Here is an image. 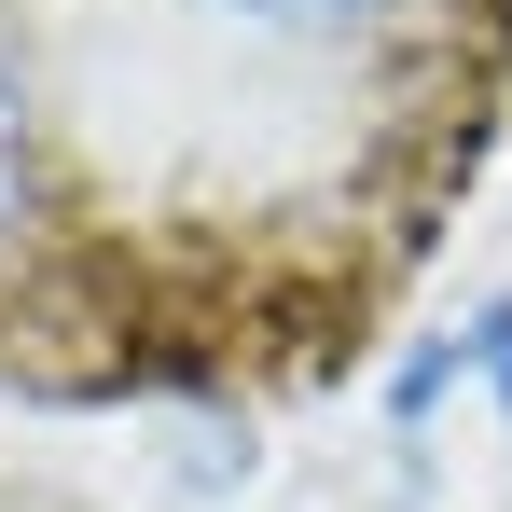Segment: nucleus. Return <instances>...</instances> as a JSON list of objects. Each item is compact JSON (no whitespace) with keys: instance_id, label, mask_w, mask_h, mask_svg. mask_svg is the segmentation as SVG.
Returning <instances> with one entry per match:
<instances>
[{"instance_id":"nucleus-3","label":"nucleus","mask_w":512,"mask_h":512,"mask_svg":"<svg viewBox=\"0 0 512 512\" xmlns=\"http://www.w3.org/2000/svg\"><path fill=\"white\" fill-rule=\"evenodd\" d=\"M485 374H499V402H512V305L485 319Z\"/></svg>"},{"instance_id":"nucleus-1","label":"nucleus","mask_w":512,"mask_h":512,"mask_svg":"<svg viewBox=\"0 0 512 512\" xmlns=\"http://www.w3.org/2000/svg\"><path fill=\"white\" fill-rule=\"evenodd\" d=\"M28 208V97H14V56H0V222Z\"/></svg>"},{"instance_id":"nucleus-2","label":"nucleus","mask_w":512,"mask_h":512,"mask_svg":"<svg viewBox=\"0 0 512 512\" xmlns=\"http://www.w3.org/2000/svg\"><path fill=\"white\" fill-rule=\"evenodd\" d=\"M236 14H263V28H360V14H388V0H236Z\"/></svg>"}]
</instances>
